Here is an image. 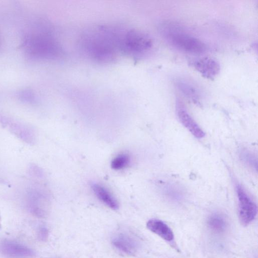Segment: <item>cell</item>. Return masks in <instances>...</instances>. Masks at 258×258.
Instances as JSON below:
<instances>
[{
    "label": "cell",
    "mask_w": 258,
    "mask_h": 258,
    "mask_svg": "<svg viewBox=\"0 0 258 258\" xmlns=\"http://www.w3.org/2000/svg\"><path fill=\"white\" fill-rule=\"evenodd\" d=\"M123 30L108 26H97L83 33L81 46L84 54L97 63L114 62L121 54L120 43Z\"/></svg>",
    "instance_id": "6da1fadb"
},
{
    "label": "cell",
    "mask_w": 258,
    "mask_h": 258,
    "mask_svg": "<svg viewBox=\"0 0 258 258\" xmlns=\"http://www.w3.org/2000/svg\"><path fill=\"white\" fill-rule=\"evenodd\" d=\"M23 48L26 54L34 60H54L63 54L60 44L48 32L29 34L24 38Z\"/></svg>",
    "instance_id": "7a4b0ae2"
},
{
    "label": "cell",
    "mask_w": 258,
    "mask_h": 258,
    "mask_svg": "<svg viewBox=\"0 0 258 258\" xmlns=\"http://www.w3.org/2000/svg\"><path fill=\"white\" fill-rule=\"evenodd\" d=\"M153 46L152 38L148 34L135 29L123 30L120 43L121 54L140 59L151 52Z\"/></svg>",
    "instance_id": "3957f363"
},
{
    "label": "cell",
    "mask_w": 258,
    "mask_h": 258,
    "mask_svg": "<svg viewBox=\"0 0 258 258\" xmlns=\"http://www.w3.org/2000/svg\"><path fill=\"white\" fill-rule=\"evenodd\" d=\"M165 37L171 46L185 52L200 54L206 50V46L201 41L184 32L168 30L165 32Z\"/></svg>",
    "instance_id": "277c9868"
},
{
    "label": "cell",
    "mask_w": 258,
    "mask_h": 258,
    "mask_svg": "<svg viewBox=\"0 0 258 258\" xmlns=\"http://www.w3.org/2000/svg\"><path fill=\"white\" fill-rule=\"evenodd\" d=\"M239 203V217L242 225L247 226L252 222L257 214V206L246 191L240 185L237 187Z\"/></svg>",
    "instance_id": "5b68a950"
},
{
    "label": "cell",
    "mask_w": 258,
    "mask_h": 258,
    "mask_svg": "<svg viewBox=\"0 0 258 258\" xmlns=\"http://www.w3.org/2000/svg\"><path fill=\"white\" fill-rule=\"evenodd\" d=\"M3 124L10 132L25 143L33 145L35 143L36 138L35 131L29 125L7 119H4Z\"/></svg>",
    "instance_id": "8992f818"
},
{
    "label": "cell",
    "mask_w": 258,
    "mask_h": 258,
    "mask_svg": "<svg viewBox=\"0 0 258 258\" xmlns=\"http://www.w3.org/2000/svg\"><path fill=\"white\" fill-rule=\"evenodd\" d=\"M26 194L27 203L30 210L36 214H43L48 200L45 192L40 188L32 187Z\"/></svg>",
    "instance_id": "52a82bcc"
},
{
    "label": "cell",
    "mask_w": 258,
    "mask_h": 258,
    "mask_svg": "<svg viewBox=\"0 0 258 258\" xmlns=\"http://www.w3.org/2000/svg\"><path fill=\"white\" fill-rule=\"evenodd\" d=\"M176 111L180 122L193 136L198 139L203 138L205 136L204 131L195 120L192 118L183 102L179 100H177L176 102Z\"/></svg>",
    "instance_id": "ba28073f"
},
{
    "label": "cell",
    "mask_w": 258,
    "mask_h": 258,
    "mask_svg": "<svg viewBox=\"0 0 258 258\" xmlns=\"http://www.w3.org/2000/svg\"><path fill=\"white\" fill-rule=\"evenodd\" d=\"M0 252L12 258H31L35 254L34 251L29 248L9 241H5L0 243Z\"/></svg>",
    "instance_id": "9c48e42d"
},
{
    "label": "cell",
    "mask_w": 258,
    "mask_h": 258,
    "mask_svg": "<svg viewBox=\"0 0 258 258\" xmlns=\"http://www.w3.org/2000/svg\"><path fill=\"white\" fill-rule=\"evenodd\" d=\"M194 67L203 77L213 80L221 70L220 64L217 61L210 57L200 58L193 64Z\"/></svg>",
    "instance_id": "30bf717a"
},
{
    "label": "cell",
    "mask_w": 258,
    "mask_h": 258,
    "mask_svg": "<svg viewBox=\"0 0 258 258\" xmlns=\"http://www.w3.org/2000/svg\"><path fill=\"white\" fill-rule=\"evenodd\" d=\"M112 243L118 250L129 255L134 254L137 250L138 243L130 235L120 234L113 238Z\"/></svg>",
    "instance_id": "8fae6325"
},
{
    "label": "cell",
    "mask_w": 258,
    "mask_h": 258,
    "mask_svg": "<svg viewBox=\"0 0 258 258\" xmlns=\"http://www.w3.org/2000/svg\"><path fill=\"white\" fill-rule=\"evenodd\" d=\"M92 188L96 196L102 203L113 210L119 209V203L112 194L105 187L94 183L92 185Z\"/></svg>",
    "instance_id": "7c38bea8"
},
{
    "label": "cell",
    "mask_w": 258,
    "mask_h": 258,
    "mask_svg": "<svg viewBox=\"0 0 258 258\" xmlns=\"http://www.w3.org/2000/svg\"><path fill=\"white\" fill-rule=\"evenodd\" d=\"M147 227L153 233L166 241L171 242L174 239V233L171 228L159 219H151L148 222Z\"/></svg>",
    "instance_id": "4fadbf2b"
},
{
    "label": "cell",
    "mask_w": 258,
    "mask_h": 258,
    "mask_svg": "<svg viewBox=\"0 0 258 258\" xmlns=\"http://www.w3.org/2000/svg\"><path fill=\"white\" fill-rule=\"evenodd\" d=\"M177 86L180 91L187 97L195 102L199 101L200 94L194 86L182 81L177 82Z\"/></svg>",
    "instance_id": "5bb4252c"
},
{
    "label": "cell",
    "mask_w": 258,
    "mask_h": 258,
    "mask_svg": "<svg viewBox=\"0 0 258 258\" xmlns=\"http://www.w3.org/2000/svg\"><path fill=\"white\" fill-rule=\"evenodd\" d=\"M208 225L210 228L216 233H221L226 230L227 223L222 215L215 214L209 218Z\"/></svg>",
    "instance_id": "9a60e30c"
},
{
    "label": "cell",
    "mask_w": 258,
    "mask_h": 258,
    "mask_svg": "<svg viewBox=\"0 0 258 258\" xmlns=\"http://www.w3.org/2000/svg\"><path fill=\"white\" fill-rule=\"evenodd\" d=\"M131 158L127 153H121L116 156L111 162L112 168L114 170H121L130 164Z\"/></svg>",
    "instance_id": "2e32d148"
},
{
    "label": "cell",
    "mask_w": 258,
    "mask_h": 258,
    "mask_svg": "<svg viewBox=\"0 0 258 258\" xmlns=\"http://www.w3.org/2000/svg\"><path fill=\"white\" fill-rule=\"evenodd\" d=\"M30 172L33 176L41 177L42 176L41 170L36 166L32 165L31 167Z\"/></svg>",
    "instance_id": "e0dca14e"
},
{
    "label": "cell",
    "mask_w": 258,
    "mask_h": 258,
    "mask_svg": "<svg viewBox=\"0 0 258 258\" xmlns=\"http://www.w3.org/2000/svg\"><path fill=\"white\" fill-rule=\"evenodd\" d=\"M48 230L46 228L44 227L41 229L40 236L41 239H42L43 240H45V239H46L48 237Z\"/></svg>",
    "instance_id": "ac0fdd59"
},
{
    "label": "cell",
    "mask_w": 258,
    "mask_h": 258,
    "mask_svg": "<svg viewBox=\"0 0 258 258\" xmlns=\"http://www.w3.org/2000/svg\"><path fill=\"white\" fill-rule=\"evenodd\" d=\"M1 227V216H0V228Z\"/></svg>",
    "instance_id": "d6986e66"
}]
</instances>
